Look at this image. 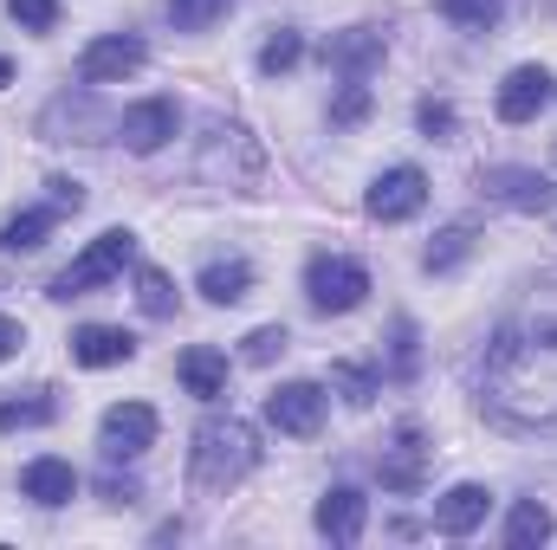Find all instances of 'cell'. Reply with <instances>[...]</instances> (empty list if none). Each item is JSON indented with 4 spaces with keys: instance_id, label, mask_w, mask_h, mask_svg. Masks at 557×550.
<instances>
[{
    "instance_id": "1",
    "label": "cell",
    "mask_w": 557,
    "mask_h": 550,
    "mask_svg": "<svg viewBox=\"0 0 557 550\" xmlns=\"http://www.w3.org/2000/svg\"><path fill=\"white\" fill-rule=\"evenodd\" d=\"M260 466V434L240 414H214L195 427V486L201 492H227Z\"/></svg>"
},
{
    "instance_id": "2",
    "label": "cell",
    "mask_w": 557,
    "mask_h": 550,
    "mask_svg": "<svg viewBox=\"0 0 557 550\" xmlns=\"http://www.w3.org/2000/svg\"><path fill=\"white\" fill-rule=\"evenodd\" d=\"M131 260H137V234H131V227H111V234H98V240H91L65 273L52 278V298H85V291L111 285Z\"/></svg>"
},
{
    "instance_id": "3",
    "label": "cell",
    "mask_w": 557,
    "mask_h": 550,
    "mask_svg": "<svg viewBox=\"0 0 557 550\" xmlns=\"http://www.w3.org/2000/svg\"><path fill=\"white\" fill-rule=\"evenodd\" d=\"M305 298H311V311H357L363 298H370V273L357 266V260H311L305 266Z\"/></svg>"
},
{
    "instance_id": "4",
    "label": "cell",
    "mask_w": 557,
    "mask_h": 550,
    "mask_svg": "<svg viewBox=\"0 0 557 550\" xmlns=\"http://www.w3.org/2000/svg\"><path fill=\"white\" fill-rule=\"evenodd\" d=\"M143 39L137 33H104V39H91L85 46V59H78V78L85 85H124L131 72H143Z\"/></svg>"
},
{
    "instance_id": "5",
    "label": "cell",
    "mask_w": 557,
    "mask_h": 550,
    "mask_svg": "<svg viewBox=\"0 0 557 550\" xmlns=\"http://www.w3.org/2000/svg\"><path fill=\"white\" fill-rule=\"evenodd\" d=\"M421 201H428V175L421 168H383L376 182H370V195H363V208L376 214V221H416Z\"/></svg>"
},
{
    "instance_id": "6",
    "label": "cell",
    "mask_w": 557,
    "mask_h": 550,
    "mask_svg": "<svg viewBox=\"0 0 557 550\" xmlns=\"http://www.w3.org/2000/svg\"><path fill=\"white\" fill-rule=\"evenodd\" d=\"M149 440H156V409L149 402H117V409H104V421H98L104 460H137Z\"/></svg>"
},
{
    "instance_id": "7",
    "label": "cell",
    "mask_w": 557,
    "mask_h": 550,
    "mask_svg": "<svg viewBox=\"0 0 557 550\" xmlns=\"http://www.w3.org/2000/svg\"><path fill=\"white\" fill-rule=\"evenodd\" d=\"M324 402H331V396H324L318 383H278L273 396H267V421H273L278 434H298V440H305V434L324 427Z\"/></svg>"
},
{
    "instance_id": "8",
    "label": "cell",
    "mask_w": 557,
    "mask_h": 550,
    "mask_svg": "<svg viewBox=\"0 0 557 550\" xmlns=\"http://www.w3.org/2000/svg\"><path fill=\"white\" fill-rule=\"evenodd\" d=\"M545 104H552V72H545V65H519V72H506V85H499V98H493L499 124H532Z\"/></svg>"
},
{
    "instance_id": "9",
    "label": "cell",
    "mask_w": 557,
    "mask_h": 550,
    "mask_svg": "<svg viewBox=\"0 0 557 550\" xmlns=\"http://www.w3.org/2000/svg\"><path fill=\"white\" fill-rule=\"evenodd\" d=\"M311 525H318V538H331V545H357L363 525H370V499H363L357 486H331V492L318 499Z\"/></svg>"
},
{
    "instance_id": "10",
    "label": "cell",
    "mask_w": 557,
    "mask_h": 550,
    "mask_svg": "<svg viewBox=\"0 0 557 550\" xmlns=\"http://www.w3.org/2000/svg\"><path fill=\"white\" fill-rule=\"evenodd\" d=\"M182 130V111L169 104V98H143V104H131L124 111V124H117V137H124V149H137V155H156L162 142Z\"/></svg>"
},
{
    "instance_id": "11",
    "label": "cell",
    "mask_w": 557,
    "mask_h": 550,
    "mask_svg": "<svg viewBox=\"0 0 557 550\" xmlns=\"http://www.w3.org/2000/svg\"><path fill=\"white\" fill-rule=\"evenodd\" d=\"M324 65H331L337 78H363V85H370V72H383V33H376V26L331 33V46H324Z\"/></svg>"
},
{
    "instance_id": "12",
    "label": "cell",
    "mask_w": 557,
    "mask_h": 550,
    "mask_svg": "<svg viewBox=\"0 0 557 550\" xmlns=\"http://www.w3.org/2000/svg\"><path fill=\"white\" fill-rule=\"evenodd\" d=\"M480 188H486L493 201L519 208V214H545V208H552V182H545L539 168H486Z\"/></svg>"
},
{
    "instance_id": "13",
    "label": "cell",
    "mask_w": 557,
    "mask_h": 550,
    "mask_svg": "<svg viewBox=\"0 0 557 550\" xmlns=\"http://www.w3.org/2000/svg\"><path fill=\"white\" fill-rule=\"evenodd\" d=\"M486 512H493V492L467 479V486H454V492L434 499V532H441V538H467V532L486 525Z\"/></svg>"
},
{
    "instance_id": "14",
    "label": "cell",
    "mask_w": 557,
    "mask_h": 550,
    "mask_svg": "<svg viewBox=\"0 0 557 550\" xmlns=\"http://www.w3.org/2000/svg\"><path fill=\"white\" fill-rule=\"evenodd\" d=\"M131 357H137V337L117 330V324H85V330H72V363H85V370H117V363H131Z\"/></svg>"
},
{
    "instance_id": "15",
    "label": "cell",
    "mask_w": 557,
    "mask_h": 550,
    "mask_svg": "<svg viewBox=\"0 0 557 550\" xmlns=\"http://www.w3.org/2000/svg\"><path fill=\"white\" fill-rule=\"evenodd\" d=\"M383 492H421V473H428V447H421V427H403L396 447H383Z\"/></svg>"
},
{
    "instance_id": "16",
    "label": "cell",
    "mask_w": 557,
    "mask_h": 550,
    "mask_svg": "<svg viewBox=\"0 0 557 550\" xmlns=\"http://www.w3.org/2000/svg\"><path fill=\"white\" fill-rule=\"evenodd\" d=\"M20 492H26L33 505H72V492H78V473H72V460H52V453H39V460H26V473H20Z\"/></svg>"
},
{
    "instance_id": "17",
    "label": "cell",
    "mask_w": 557,
    "mask_h": 550,
    "mask_svg": "<svg viewBox=\"0 0 557 550\" xmlns=\"http://www.w3.org/2000/svg\"><path fill=\"white\" fill-rule=\"evenodd\" d=\"M175 376H182V389H188V396H201V402H214V396H227V357H221V350H208V343H195V350H182V363H175Z\"/></svg>"
},
{
    "instance_id": "18",
    "label": "cell",
    "mask_w": 557,
    "mask_h": 550,
    "mask_svg": "<svg viewBox=\"0 0 557 550\" xmlns=\"http://www.w3.org/2000/svg\"><path fill=\"white\" fill-rule=\"evenodd\" d=\"M195 285H201L208 304H240V298L253 291V266H247V260H208Z\"/></svg>"
},
{
    "instance_id": "19",
    "label": "cell",
    "mask_w": 557,
    "mask_h": 550,
    "mask_svg": "<svg viewBox=\"0 0 557 550\" xmlns=\"http://www.w3.org/2000/svg\"><path fill=\"white\" fill-rule=\"evenodd\" d=\"M52 221H59V208H26V214H13V221L0 227V247H7V253H39L46 234H52Z\"/></svg>"
},
{
    "instance_id": "20",
    "label": "cell",
    "mask_w": 557,
    "mask_h": 550,
    "mask_svg": "<svg viewBox=\"0 0 557 550\" xmlns=\"http://www.w3.org/2000/svg\"><path fill=\"white\" fill-rule=\"evenodd\" d=\"M552 532H557V518L539 499H525V505H512V518H506V550H532V545H545Z\"/></svg>"
},
{
    "instance_id": "21",
    "label": "cell",
    "mask_w": 557,
    "mask_h": 550,
    "mask_svg": "<svg viewBox=\"0 0 557 550\" xmlns=\"http://www.w3.org/2000/svg\"><path fill=\"white\" fill-rule=\"evenodd\" d=\"M467 253H473V227H441V234H434V247L421 253V266H428V273H454Z\"/></svg>"
},
{
    "instance_id": "22",
    "label": "cell",
    "mask_w": 557,
    "mask_h": 550,
    "mask_svg": "<svg viewBox=\"0 0 557 550\" xmlns=\"http://www.w3.org/2000/svg\"><path fill=\"white\" fill-rule=\"evenodd\" d=\"M52 396L46 389H33V396H20V402H0V434H13V427H46L52 421Z\"/></svg>"
},
{
    "instance_id": "23",
    "label": "cell",
    "mask_w": 557,
    "mask_h": 550,
    "mask_svg": "<svg viewBox=\"0 0 557 550\" xmlns=\"http://www.w3.org/2000/svg\"><path fill=\"white\" fill-rule=\"evenodd\" d=\"M331 389H337L350 409H370V402H376V370H363V363H337V370H331Z\"/></svg>"
},
{
    "instance_id": "24",
    "label": "cell",
    "mask_w": 557,
    "mask_h": 550,
    "mask_svg": "<svg viewBox=\"0 0 557 550\" xmlns=\"http://www.w3.org/2000/svg\"><path fill=\"white\" fill-rule=\"evenodd\" d=\"M298 59H305V39H298L292 26H278L273 39L260 46V72H267V78H278V72H292Z\"/></svg>"
},
{
    "instance_id": "25",
    "label": "cell",
    "mask_w": 557,
    "mask_h": 550,
    "mask_svg": "<svg viewBox=\"0 0 557 550\" xmlns=\"http://www.w3.org/2000/svg\"><path fill=\"white\" fill-rule=\"evenodd\" d=\"M363 117H370V85H363V78H344V91L331 98V124L350 130V124H363Z\"/></svg>"
},
{
    "instance_id": "26",
    "label": "cell",
    "mask_w": 557,
    "mask_h": 550,
    "mask_svg": "<svg viewBox=\"0 0 557 550\" xmlns=\"http://www.w3.org/2000/svg\"><path fill=\"white\" fill-rule=\"evenodd\" d=\"M227 7H234V0H169V20H175L182 33H201V26L227 20Z\"/></svg>"
},
{
    "instance_id": "27",
    "label": "cell",
    "mask_w": 557,
    "mask_h": 550,
    "mask_svg": "<svg viewBox=\"0 0 557 550\" xmlns=\"http://www.w3.org/2000/svg\"><path fill=\"white\" fill-rule=\"evenodd\" d=\"M137 304L149 311V317H169V311H175V285H169V273L143 266L137 273Z\"/></svg>"
},
{
    "instance_id": "28",
    "label": "cell",
    "mask_w": 557,
    "mask_h": 550,
    "mask_svg": "<svg viewBox=\"0 0 557 550\" xmlns=\"http://www.w3.org/2000/svg\"><path fill=\"white\" fill-rule=\"evenodd\" d=\"M285 343H292V337H285V324H260V330L247 337V350H240V357H247L253 370H267L273 357H285Z\"/></svg>"
},
{
    "instance_id": "29",
    "label": "cell",
    "mask_w": 557,
    "mask_h": 550,
    "mask_svg": "<svg viewBox=\"0 0 557 550\" xmlns=\"http://www.w3.org/2000/svg\"><path fill=\"white\" fill-rule=\"evenodd\" d=\"M441 20H454V26H493L499 20V0H441Z\"/></svg>"
},
{
    "instance_id": "30",
    "label": "cell",
    "mask_w": 557,
    "mask_h": 550,
    "mask_svg": "<svg viewBox=\"0 0 557 550\" xmlns=\"http://www.w3.org/2000/svg\"><path fill=\"white\" fill-rule=\"evenodd\" d=\"M7 13H13L26 33H52V26H59V0H7Z\"/></svg>"
},
{
    "instance_id": "31",
    "label": "cell",
    "mask_w": 557,
    "mask_h": 550,
    "mask_svg": "<svg viewBox=\"0 0 557 550\" xmlns=\"http://www.w3.org/2000/svg\"><path fill=\"white\" fill-rule=\"evenodd\" d=\"M389 357H396V376H416L421 350H416V324H409V317H396V330H389Z\"/></svg>"
},
{
    "instance_id": "32",
    "label": "cell",
    "mask_w": 557,
    "mask_h": 550,
    "mask_svg": "<svg viewBox=\"0 0 557 550\" xmlns=\"http://www.w3.org/2000/svg\"><path fill=\"white\" fill-rule=\"evenodd\" d=\"M421 130L434 142H447L454 137V111H447V104H421Z\"/></svg>"
},
{
    "instance_id": "33",
    "label": "cell",
    "mask_w": 557,
    "mask_h": 550,
    "mask_svg": "<svg viewBox=\"0 0 557 550\" xmlns=\"http://www.w3.org/2000/svg\"><path fill=\"white\" fill-rule=\"evenodd\" d=\"M46 188H52V208H72V214L85 208V188H78V182H65V175H59V182H46Z\"/></svg>"
},
{
    "instance_id": "34",
    "label": "cell",
    "mask_w": 557,
    "mask_h": 550,
    "mask_svg": "<svg viewBox=\"0 0 557 550\" xmlns=\"http://www.w3.org/2000/svg\"><path fill=\"white\" fill-rule=\"evenodd\" d=\"M20 343H26V330H20V317H7V311H0V363H7V357H13Z\"/></svg>"
},
{
    "instance_id": "35",
    "label": "cell",
    "mask_w": 557,
    "mask_h": 550,
    "mask_svg": "<svg viewBox=\"0 0 557 550\" xmlns=\"http://www.w3.org/2000/svg\"><path fill=\"white\" fill-rule=\"evenodd\" d=\"M98 492H104V499H111V505H131V499H137V479H104V486H98Z\"/></svg>"
},
{
    "instance_id": "36",
    "label": "cell",
    "mask_w": 557,
    "mask_h": 550,
    "mask_svg": "<svg viewBox=\"0 0 557 550\" xmlns=\"http://www.w3.org/2000/svg\"><path fill=\"white\" fill-rule=\"evenodd\" d=\"M7 85H13V65H7V59H0V91H7Z\"/></svg>"
}]
</instances>
